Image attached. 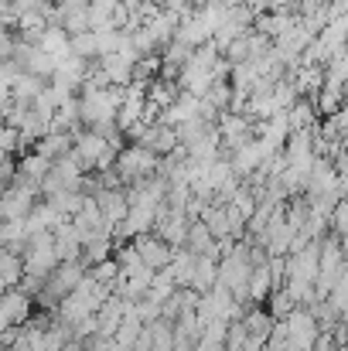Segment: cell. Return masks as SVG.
Segmentation results:
<instances>
[{"mask_svg": "<svg viewBox=\"0 0 348 351\" xmlns=\"http://www.w3.org/2000/svg\"><path fill=\"white\" fill-rule=\"evenodd\" d=\"M342 239V249H345V256H348V235H338Z\"/></svg>", "mask_w": 348, "mask_h": 351, "instance_id": "603a6c76", "label": "cell"}, {"mask_svg": "<svg viewBox=\"0 0 348 351\" xmlns=\"http://www.w3.org/2000/svg\"><path fill=\"white\" fill-rule=\"evenodd\" d=\"M34 293L14 287V290H3V300H0V321L3 328H24L31 317H34Z\"/></svg>", "mask_w": 348, "mask_h": 351, "instance_id": "7a4b0ae2", "label": "cell"}, {"mask_svg": "<svg viewBox=\"0 0 348 351\" xmlns=\"http://www.w3.org/2000/svg\"><path fill=\"white\" fill-rule=\"evenodd\" d=\"M72 222H76L82 232H96V229H103V226H106V215H103L100 202L89 195V198H86V205H82V212H79V215H72Z\"/></svg>", "mask_w": 348, "mask_h": 351, "instance_id": "4fadbf2b", "label": "cell"}, {"mask_svg": "<svg viewBox=\"0 0 348 351\" xmlns=\"http://www.w3.org/2000/svg\"><path fill=\"white\" fill-rule=\"evenodd\" d=\"M38 48H41V51H48V55H55V58L62 62V58H69V55H72V34H69L62 24H48V27H45V34L38 38Z\"/></svg>", "mask_w": 348, "mask_h": 351, "instance_id": "5b68a950", "label": "cell"}, {"mask_svg": "<svg viewBox=\"0 0 348 351\" xmlns=\"http://www.w3.org/2000/svg\"><path fill=\"white\" fill-rule=\"evenodd\" d=\"M89 273H93L100 283H110V287H116V280H119L123 266H119V259H116V252H113L110 259H103V263H93V266H89Z\"/></svg>", "mask_w": 348, "mask_h": 351, "instance_id": "e0dca14e", "label": "cell"}, {"mask_svg": "<svg viewBox=\"0 0 348 351\" xmlns=\"http://www.w3.org/2000/svg\"><path fill=\"white\" fill-rule=\"evenodd\" d=\"M79 351H103V345H100V341H86Z\"/></svg>", "mask_w": 348, "mask_h": 351, "instance_id": "7402d4cb", "label": "cell"}, {"mask_svg": "<svg viewBox=\"0 0 348 351\" xmlns=\"http://www.w3.org/2000/svg\"><path fill=\"white\" fill-rule=\"evenodd\" d=\"M24 273H27V266H24V256H21V252H14V249H3V256H0V276H3V290H14V287H21Z\"/></svg>", "mask_w": 348, "mask_h": 351, "instance_id": "9c48e42d", "label": "cell"}, {"mask_svg": "<svg viewBox=\"0 0 348 351\" xmlns=\"http://www.w3.org/2000/svg\"><path fill=\"white\" fill-rule=\"evenodd\" d=\"M345 103H348V99H345V89H342V86H328V82H325V89L314 96V106H318L321 119L342 113V106H345Z\"/></svg>", "mask_w": 348, "mask_h": 351, "instance_id": "8fae6325", "label": "cell"}, {"mask_svg": "<svg viewBox=\"0 0 348 351\" xmlns=\"http://www.w3.org/2000/svg\"><path fill=\"white\" fill-rule=\"evenodd\" d=\"M133 245L140 249V259H143L147 266H154V269H164V266L174 259V245H167L157 232L137 235V239H133Z\"/></svg>", "mask_w": 348, "mask_h": 351, "instance_id": "277c9868", "label": "cell"}, {"mask_svg": "<svg viewBox=\"0 0 348 351\" xmlns=\"http://www.w3.org/2000/svg\"><path fill=\"white\" fill-rule=\"evenodd\" d=\"M216 245V235L212 229L198 219V222H192V232H188V249H195V252H209Z\"/></svg>", "mask_w": 348, "mask_h": 351, "instance_id": "2e32d148", "label": "cell"}, {"mask_svg": "<svg viewBox=\"0 0 348 351\" xmlns=\"http://www.w3.org/2000/svg\"><path fill=\"white\" fill-rule=\"evenodd\" d=\"M116 171L123 178V184H137V181H147L154 174H161V154H154L150 147L143 143H126L116 157Z\"/></svg>", "mask_w": 348, "mask_h": 351, "instance_id": "6da1fadb", "label": "cell"}, {"mask_svg": "<svg viewBox=\"0 0 348 351\" xmlns=\"http://www.w3.org/2000/svg\"><path fill=\"white\" fill-rule=\"evenodd\" d=\"M332 232H335V235H348V202H345V198L332 208Z\"/></svg>", "mask_w": 348, "mask_h": 351, "instance_id": "d6986e66", "label": "cell"}, {"mask_svg": "<svg viewBox=\"0 0 348 351\" xmlns=\"http://www.w3.org/2000/svg\"><path fill=\"white\" fill-rule=\"evenodd\" d=\"M192 287H195V290H202V293H209V290H216V287H219V259H216V256L198 252L195 269H192Z\"/></svg>", "mask_w": 348, "mask_h": 351, "instance_id": "8992f818", "label": "cell"}, {"mask_svg": "<svg viewBox=\"0 0 348 351\" xmlns=\"http://www.w3.org/2000/svg\"><path fill=\"white\" fill-rule=\"evenodd\" d=\"M3 154H21V126L3 123V140H0Z\"/></svg>", "mask_w": 348, "mask_h": 351, "instance_id": "ffe728a7", "label": "cell"}, {"mask_svg": "<svg viewBox=\"0 0 348 351\" xmlns=\"http://www.w3.org/2000/svg\"><path fill=\"white\" fill-rule=\"evenodd\" d=\"M273 324H277V317L270 314V307H266V304H253V307H249V314H246V331H249V338L270 341Z\"/></svg>", "mask_w": 348, "mask_h": 351, "instance_id": "52a82bcc", "label": "cell"}, {"mask_svg": "<svg viewBox=\"0 0 348 351\" xmlns=\"http://www.w3.org/2000/svg\"><path fill=\"white\" fill-rule=\"evenodd\" d=\"M287 117H290V126H294V130H314V126L321 123V113H318L314 99H297V103L287 110Z\"/></svg>", "mask_w": 348, "mask_h": 351, "instance_id": "30bf717a", "label": "cell"}, {"mask_svg": "<svg viewBox=\"0 0 348 351\" xmlns=\"http://www.w3.org/2000/svg\"><path fill=\"white\" fill-rule=\"evenodd\" d=\"M171 351H195V341H192V338H178V345Z\"/></svg>", "mask_w": 348, "mask_h": 351, "instance_id": "44dd1931", "label": "cell"}, {"mask_svg": "<svg viewBox=\"0 0 348 351\" xmlns=\"http://www.w3.org/2000/svg\"><path fill=\"white\" fill-rule=\"evenodd\" d=\"M72 55H79V58H86V62H96V58H100V41H96V31L72 34Z\"/></svg>", "mask_w": 348, "mask_h": 351, "instance_id": "9a60e30c", "label": "cell"}, {"mask_svg": "<svg viewBox=\"0 0 348 351\" xmlns=\"http://www.w3.org/2000/svg\"><path fill=\"white\" fill-rule=\"evenodd\" d=\"M226 58H229L232 65H242V62H253L256 55H253V38L249 34H242V38H235L229 48H226Z\"/></svg>", "mask_w": 348, "mask_h": 351, "instance_id": "ac0fdd59", "label": "cell"}, {"mask_svg": "<svg viewBox=\"0 0 348 351\" xmlns=\"http://www.w3.org/2000/svg\"><path fill=\"white\" fill-rule=\"evenodd\" d=\"M287 324H290V345H294V348L314 351V341L321 338V321L314 317L311 307H297V311L287 317Z\"/></svg>", "mask_w": 348, "mask_h": 351, "instance_id": "3957f363", "label": "cell"}, {"mask_svg": "<svg viewBox=\"0 0 348 351\" xmlns=\"http://www.w3.org/2000/svg\"><path fill=\"white\" fill-rule=\"evenodd\" d=\"M51 167H55V160L51 157H45V154H38V150H24L21 154V178H27V181H45L48 174H51Z\"/></svg>", "mask_w": 348, "mask_h": 351, "instance_id": "ba28073f", "label": "cell"}, {"mask_svg": "<svg viewBox=\"0 0 348 351\" xmlns=\"http://www.w3.org/2000/svg\"><path fill=\"white\" fill-rule=\"evenodd\" d=\"M273 290H277V283L270 276V266H253V273H249V297H253V304H266V297Z\"/></svg>", "mask_w": 348, "mask_h": 351, "instance_id": "7c38bea8", "label": "cell"}, {"mask_svg": "<svg viewBox=\"0 0 348 351\" xmlns=\"http://www.w3.org/2000/svg\"><path fill=\"white\" fill-rule=\"evenodd\" d=\"M266 307H270V314L280 321V317H290V314L297 311V300L290 297V290H287V287H277V290L266 297Z\"/></svg>", "mask_w": 348, "mask_h": 351, "instance_id": "5bb4252c", "label": "cell"}]
</instances>
